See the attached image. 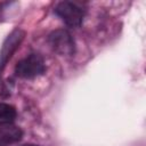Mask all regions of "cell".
I'll return each instance as SVG.
<instances>
[{"label": "cell", "instance_id": "cell-7", "mask_svg": "<svg viewBox=\"0 0 146 146\" xmlns=\"http://www.w3.org/2000/svg\"><path fill=\"white\" fill-rule=\"evenodd\" d=\"M23 146H36V145H23Z\"/></svg>", "mask_w": 146, "mask_h": 146}, {"label": "cell", "instance_id": "cell-2", "mask_svg": "<svg viewBox=\"0 0 146 146\" xmlns=\"http://www.w3.org/2000/svg\"><path fill=\"white\" fill-rule=\"evenodd\" d=\"M55 13L57 16L62 18V21L67 26L71 27L79 26L82 23L84 16L83 9L75 2H71V1L59 2L55 8Z\"/></svg>", "mask_w": 146, "mask_h": 146}, {"label": "cell", "instance_id": "cell-3", "mask_svg": "<svg viewBox=\"0 0 146 146\" xmlns=\"http://www.w3.org/2000/svg\"><path fill=\"white\" fill-rule=\"evenodd\" d=\"M48 41L52 50L62 56H72L74 54V40L66 30L51 32Z\"/></svg>", "mask_w": 146, "mask_h": 146}, {"label": "cell", "instance_id": "cell-6", "mask_svg": "<svg viewBox=\"0 0 146 146\" xmlns=\"http://www.w3.org/2000/svg\"><path fill=\"white\" fill-rule=\"evenodd\" d=\"M16 117V110L14 106L0 103V125L11 124Z\"/></svg>", "mask_w": 146, "mask_h": 146}, {"label": "cell", "instance_id": "cell-4", "mask_svg": "<svg viewBox=\"0 0 146 146\" xmlns=\"http://www.w3.org/2000/svg\"><path fill=\"white\" fill-rule=\"evenodd\" d=\"M24 34L25 33L22 30L16 29L5 40L2 48H1V51H0V74H1L3 67L6 66L7 62L10 59V57L16 51V49L19 47V44L24 38Z\"/></svg>", "mask_w": 146, "mask_h": 146}, {"label": "cell", "instance_id": "cell-1", "mask_svg": "<svg viewBox=\"0 0 146 146\" xmlns=\"http://www.w3.org/2000/svg\"><path fill=\"white\" fill-rule=\"evenodd\" d=\"M46 65L43 58L38 54H31L19 60L15 67V73L22 79H34L43 74Z\"/></svg>", "mask_w": 146, "mask_h": 146}, {"label": "cell", "instance_id": "cell-5", "mask_svg": "<svg viewBox=\"0 0 146 146\" xmlns=\"http://www.w3.org/2000/svg\"><path fill=\"white\" fill-rule=\"evenodd\" d=\"M23 137V132L18 127L13 124L0 125V146H9L19 141Z\"/></svg>", "mask_w": 146, "mask_h": 146}]
</instances>
